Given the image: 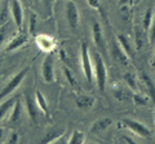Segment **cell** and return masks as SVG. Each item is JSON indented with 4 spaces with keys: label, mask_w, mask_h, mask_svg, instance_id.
<instances>
[{
    "label": "cell",
    "mask_w": 155,
    "mask_h": 144,
    "mask_svg": "<svg viewBox=\"0 0 155 144\" xmlns=\"http://www.w3.org/2000/svg\"><path fill=\"white\" fill-rule=\"evenodd\" d=\"M93 75L96 78L97 86H98V90L101 92H105L106 90V83H107V70H106V65L104 62V59L98 52H94L93 53Z\"/></svg>",
    "instance_id": "cell-1"
},
{
    "label": "cell",
    "mask_w": 155,
    "mask_h": 144,
    "mask_svg": "<svg viewBox=\"0 0 155 144\" xmlns=\"http://www.w3.org/2000/svg\"><path fill=\"white\" fill-rule=\"evenodd\" d=\"M80 55H81V69H83V73L85 79L88 81L89 83L93 82V64H92V59L89 55V48L87 46V43H81L80 46Z\"/></svg>",
    "instance_id": "cell-2"
},
{
    "label": "cell",
    "mask_w": 155,
    "mask_h": 144,
    "mask_svg": "<svg viewBox=\"0 0 155 144\" xmlns=\"http://www.w3.org/2000/svg\"><path fill=\"white\" fill-rule=\"evenodd\" d=\"M27 71H28V68H25V69H22L21 71H18L16 75L12 77L11 81H9V82L5 84V87H4L2 91H0V100L5 99L8 95H11L12 92H14V91H16V88H18V86L22 83L23 79H25Z\"/></svg>",
    "instance_id": "cell-3"
},
{
    "label": "cell",
    "mask_w": 155,
    "mask_h": 144,
    "mask_svg": "<svg viewBox=\"0 0 155 144\" xmlns=\"http://www.w3.org/2000/svg\"><path fill=\"white\" fill-rule=\"evenodd\" d=\"M122 123L124 125V127L129 129L132 132H134L136 135L141 136V138H150L151 136V131L145 126L143 123L136 121V119H132V118H123L122 119Z\"/></svg>",
    "instance_id": "cell-4"
},
{
    "label": "cell",
    "mask_w": 155,
    "mask_h": 144,
    "mask_svg": "<svg viewBox=\"0 0 155 144\" xmlns=\"http://www.w3.org/2000/svg\"><path fill=\"white\" fill-rule=\"evenodd\" d=\"M9 12L18 31H22L23 26V8L19 0H9Z\"/></svg>",
    "instance_id": "cell-5"
},
{
    "label": "cell",
    "mask_w": 155,
    "mask_h": 144,
    "mask_svg": "<svg viewBox=\"0 0 155 144\" xmlns=\"http://www.w3.org/2000/svg\"><path fill=\"white\" fill-rule=\"evenodd\" d=\"M66 17L69 26L72 31H76L79 25V9L74 0H67L66 2Z\"/></svg>",
    "instance_id": "cell-6"
},
{
    "label": "cell",
    "mask_w": 155,
    "mask_h": 144,
    "mask_svg": "<svg viewBox=\"0 0 155 144\" xmlns=\"http://www.w3.org/2000/svg\"><path fill=\"white\" fill-rule=\"evenodd\" d=\"M110 52H111V56H113V59L119 62V64L122 65H128L129 64V57L127 56V53L123 51L122 46L119 44L118 40L115 39H111L110 40Z\"/></svg>",
    "instance_id": "cell-7"
},
{
    "label": "cell",
    "mask_w": 155,
    "mask_h": 144,
    "mask_svg": "<svg viewBox=\"0 0 155 144\" xmlns=\"http://www.w3.org/2000/svg\"><path fill=\"white\" fill-rule=\"evenodd\" d=\"M25 105H26V112L27 116L30 117L32 122L38 121V104L35 100V95H34L30 90H27L25 92Z\"/></svg>",
    "instance_id": "cell-8"
},
{
    "label": "cell",
    "mask_w": 155,
    "mask_h": 144,
    "mask_svg": "<svg viewBox=\"0 0 155 144\" xmlns=\"http://www.w3.org/2000/svg\"><path fill=\"white\" fill-rule=\"evenodd\" d=\"M41 75L43 79L47 83H52L54 81V73H53V56L52 53H48L45 56L44 61L41 65Z\"/></svg>",
    "instance_id": "cell-9"
},
{
    "label": "cell",
    "mask_w": 155,
    "mask_h": 144,
    "mask_svg": "<svg viewBox=\"0 0 155 144\" xmlns=\"http://www.w3.org/2000/svg\"><path fill=\"white\" fill-rule=\"evenodd\" d=\"M35 40H36L38 47L40 48L43 52H48V53H51V52L54 50V47H56L54 39H53L52 36H49V35H45V34L36 35Z\"/></svg>",
    "instance_id": "cell-10"
},
{
    "label": "cell",
    "mask_w": 155,
    "mask_h": 144,
    "mask_svg": "<svg viewBox=\"0 0 155 144\" xmlns=\"http://www.w3.org/2000/svg\"><path fill=\"white\" fill-rule=\"evenodd\" d=\"M92 36H93V42L96 47H98L101 51H105V44H104V35H102V29L101 25L97 21L92 23Z\"/></svg>",
    "instance_id": "cell-11"
},
{
    "label": "cell",
    "mask_w": 155,
    "mask_h": 144,
    "mask_svg": "<svg viewBox=\"0 0 155 144\" xmlns=\"http://www.w3.org/2000/svg\"><path fill=\"white\" fill-rule=\"evenodd\" d=\"M27 39H28V36H27L26 33L19 31L18 35H16L14 38H12V39L8 42V44H7V47H5V51H7V52H11V51L17 50V48H19L21 46L25 44V43L27 42Z\"/></svg>",
    "instance_id": "cell-12"
},
{
    "label": "cell",
    "mask_w": 155,
    "mask_h": 144,
    "mask_svg": "<svg viewBox=\"0 0 155 144\" xmlns=\"http://www.w3.org/2000/svg\"><path fill=\"white\" fill-rule=\"evenodd\" d=\"M111 125H113V119L110 117H102L93 122V125H92V127H91V132L92 134H101V132H104L106 129H109Z\"/></svg>",
    "instance_id": "cell-13"
},
{
    "label": "cell",
    "mask_w": 155,
    "mask_h": 144,
    "mask_svg": "<svg viewBox=\"0 0 155 144\" xmlns=\"http://www.w3.org/2000/svg\"><path fill=\"white\" fill-rule=\"evenodd\" d=\"M62 135H65V127H58V129H52V130L47 131L44 138L41 139L39 144H51L52 142L57 140L58 138H61Z\"/></svg>",
    "instance_id": "cell-14"
},
{
    "label": "cell",
    "mask_w": 155,
    "mask_h": 144,
    "mask_svg": "<svg viewBox=\"0 0 155 144\" xmlns=\"http://www.w3.org/2000/svg\"><path fill=\"white\" fill-rule=\"evenodd\" d=\"M141 81L146 88V92H147V96L150 98L153 103H155V84L153 82V79L146 74V73H142L141 74Z\"/></svg>",
    "instance_id": "cell-15"
},
{
    "label": "cell",
    "mask_w": 155,
    "mask_h": 144,
    "mask_svg": "<svg viewBox=\"0 0 155 144\" xmlns=\"http://www.w3.org/2000/svg\"><path fill=\"white\" fill-rule=\"evenodd\" d=\"M113 95L116 100L122 103H128V101H132V96L133 94L130 92V90H125L123 87H116L115 90H113Z\"/></svg>",
    "instance_id": "cell-16"
},
{
    "label": "cell",
    "mask_w": 155,
    "mask_h": 144,
    "mask_svg": "<svg viewBox=\"0 0 155 144\" xmlns=\"http://www.w3.org/2000/svg\"><path fill=\"white\" fill-rule=\"evenodd\" d=\"M22 117V104L19 98H17L16 103L12 107V112L9 114V123H17Z\"/></svg>",
    "instance_id": "cell-17"
},
{
    "label": "cell",
    "mask_w": 155,
    "mask_h": 144,
    "mask_svg": "<svg viewBox=\"0 0 155 144\" xmlns=\"http://www.w3.org/2000/svg\"><path fill=\"white\" fill-rule=\"evenodd\" d=\"M75 103H76V107L79 109H88V108L93 107L94 98H92L89 95H79L75 99Z\"/></svg>",
    "instance_id": "cell-18"
},
{
    "label": "cell",
    "mask_w": 155,
    "mask_h": 144,
    "mask_svg": "<svg viewBox=\"0 0 155 144\" xmlns=\"http://www.w3.org/2000/svg\"><path fill=\"white\" fill-rule=\"evenodd\" d=\"M118 42H119V44L122 46L123 51L127 53V56L129 57V59H132V57L134 56V52H133V48H132V46H130V43L128 40V38L125 35H123V34H119L118 35Z\"/></svg>",
    "instance_id": "cell-19"
},
{
    "label": "cell",
    "mask_w": 155,
    "mask_h": 144,
    "mask_svg": "<svg viewBox=\"0 0 155 144\" xmlns=\"http://www.w3.org/2000/svg\"><path fill=\"white\" fill-rule=\"evenodd\" d=\"M18 96H13V98L8 99V100H4L3 103H0V121L4 118L8 114V112L12 109V107L14 105V103H16Z\"/></svg>",
    "instance_id": "cell-20"
},
{
    "label": "cell",
    "mask_w": 155,
    "mask_h": 144,
    "mask_svg": "<svg viewBox=\"0 0 155 144\" xmlns=\"http://www.w3.org/2000/svg\"><path fill=\"white\" fill-rule=\"evenodd\" d=\"M123 81L124 83L128 86L130 91H133V94L138 92V84H137V79H136V75L133 73H125L123 75Z\"/></svg>",
    "instance_id": "cell-21"
},
{
    "label": "cell",
    "mask_w": 155,
    "mask_h": 144,
    "mask_svg": "<svg viewBox=\"0 0 155 144\" xmlns=\"http://www.w3.org/2000/svg\"><path fill=\"white\" fill-rule=\"evenodd\" d=\"M35 100H36V104H38V108L41 110L43 113H45V114H48V112H49V109H48V103H47V100H45V98L43 96V94L40 92L39 90H36L35 92Z\"/></svg>",
    "instance_id": "cell-22"
},
{
    "label": "cell",
    "mask_w": 155,
    "mask_h": 144,
    "mask_svg": "<svg viewBox=\"0 0 155 144\" xmlns=\"http://www.w3.org/2000/svg\"><path fill=\"white\" fill-rule=\"evenodd\" d=\"M84 140H85V136H84V132L81 131H72L71 136L69 139V142H67V144H84Z\"/></svg>",
    "instance_id": "cell-23"
},
{
    "label": "cell",
    "mask_w": 155,
    "mask_h": 144,
    "mask_svg": "<svg viewBox=\"0 0 155 144\" xmlns=\"http://www.w3.org/2000/svg\"><path fill=\"white\" fill-rule=\"evenodd\" d=\"M145 35H146V33H145V30H141V29H136V33H134L136 50H141V48L143 47Z\"/></svg>",
    "instance_id": "cell-24"
},
{
    "label": "cell",
    "mask_w": 155,
    "mask_h": 144,
    "mask_svg": "<svg viewBox=\"0 0 155 144\" xmlns=\"http://www.w3.org/2000/svg\"><path fill=\"white\" fill-rule=\"evenodd\" d=\"M153 9L151 8H149L147 11H146V13H145V16H143V30H145V33H149V29H150V26H151V21H153Z\"/></svg>",
    "instance_id": "cell-25"
},
{
    "label": "cell",
    "mask_w": 155,
    "mask_h": 144,
    "mask_svg": "<svg viewBox=\"0 0 155 144\" xmlns=\"http://www.w3.org/2000/svg\"><path fill=\"white\" fill-rule=\"evenodd\" d=\"M149 100H150L149 96H145V95L138 94V92L133 94V96H132V101L136 105H146L149 103Z\"/></svg>",
    "instance_id": "cell-26"
},
{
    "label": "cell",
    "mask_w": 155,
    "mask_h": 144,
    "mask_svg": "<svg viewBox=\"0 0 155 144\" xmlns=\"http://www.w3.org/2000/svg\"><path fill=\"white\" fill-rule=\"evenodd\" d=\"M36 21H38V18H36V14L35 13H31L30 14V26H28V31H30V34L34 35V36H36Z\"/></svg>",
    "instance_id": "cell-27"
},
{
    "label": "cell",
    "mask_w": 155,
    "mask_h": 144,
    "mask_svg": "<svg viewBox=\"0 0 155 144\" xmlns=\"http://www.w3.org/2000/svg\"><path fill=\"white\" fill-rule=\"evenodd\" d=\"M149 40H150V44H154L155 43V13L153 16V21H151V26L149 29Z\"/></svg>",
    "instance_id": "cell-28"
},
{
    "label": "cell",
    "mask_w": 155,
    "mask_h": 144,
    "mask_svg": "<svg viewBox=\"0 0 155 144\" xmlns=\"http://www.w3.org/2000/svg\"><path fill=\"white\" fill-rule=\"evenodd\" d=\"M43 2H44V7H45L48 17H52L53 16V5H54L56 0H43Z\"/></svg>",
    "instance_id": "cell-29"
},
{
    "label": "cell",
    "mask_w": 155,
    "mask_h": 144,
    "mask_svg": "<svg viewBox=\"0 0 155 144\" xmlns=\"http://www.w3.org/2000/svg\"><path fill=\"white\" fill-rule=\"evenodd\" d=\"M64 74H65V77H66V79L69 81V83L72 86V87H74V86H75V79H74V75H72L71 70L67 69V68H64Z\"/></svg>",
    "instance_id": "cell-30"
},
{
    "label": "cell",
    "mask_w": 155,
    "mask_h": 144,
    "mask_svg": "<svg viewBox=\"0 0 155 144\" xmlns=\"http://www.w3.org/2000/svg\"><path fill=\"white\" fill-rule=\"evenodd\" d=\"M19 142V136H18V134L17 132H12L11 135H9L8 138V140L5 144H18Z\"/></svg>",
    "instance_id": "cell-31"
},
{
    "label": "cell",
    "mask_w": 155,
    "mask_h": 144,
    "mask_svg": "<svg viewBox=\"0 0 155 144\" xmlns=\"http://www.w3.org/2000/svg\"><path fill=\"white\" fill-rule=\"evenodd\" d=\"M87 4L88 7L92 9H101V4H100V0H87Z\"/></svg>",
    "instance_id": "cell-32"
},
{
    "label": "cell",
    "mask_w": 155,
    "mask_h": 144,
    "mask_svg": "<svg viewBox=\"0 0 155 144\" xmlns=\"http://www.w3.org/2000/svg\"><path fill=\"white\" fill-rule=\"evenodd\" d=\"M133 0H118V3H119V7H129L130 4H132Z\"/></svg>",
    "instance_id": "cell-33"
},
{
    "label": "cell",
    "mask_w": 155,
    "mask_h": 144,
    "mask_svg": "<svg viewBox=\"0 0 155 144\" xmlns=\"http://www.w3.org/2000/svg\"><path fill=\"white\" fill-rule=\"evenodd\" d=\"M51 144H67V143H66V139H65V136H64V135H62L61 138H58V139H57V140H54V142H52Z\"/></svg>",
    "instance_id": "cell-34"
},
{
    "label": "cell",
    "mask_w": 155,
    "mask_h": 144,
    "mask_svg": "<svg viewBox=\"0 0 155 144\" xmlns=\"http://www.w3.org/2000/svg\"><path fill=\"white\" fill-rule=\"evenodd\" d=\"M123 139H124V142L127 143V144H137V143H136V142L133 140L132 138H129V136H127V135L123 136Z\"/></svg>",
    "instance_id": "cell-35"
},
{
    "label": "cell",
    "mask_w": 155,
    "mask_h": 144,
    "mask_svg": "<svg viewBox=\"0 0 155 144\" xmlns=\"http://www.w3.org/2000/svg\"><path fill=\"white\" fill-rule=\"evenodd\" d=\"M151 66L155 68V50H154V56H153V61H151Z\"/></svg>",
    "instance_id": "cell-36"
},
{
    "label": "cell",
    "mask_w": 155,
    "mask_h": 144,
    "mask_svg": "<svg viewBox=\"0 0 155 144\" xmlns=\"http://www.w3.org/2000/svg\"><path fill=\"white\" fill-rule=\"evenodd\" d=\"M154 121H155V108H154Z\"/></svg>",
    "instance_id": "cell-37"
},
{
    "label": "cell",
    "mask_w": 155,
    "mask_h": 144,
    "mask_svg": "<svg viewBox=\"0 0 155 144\" xmlns=\"http://www.w3.org/2000/svg\"><path fill=\"white\" fill-rule=\"evenodd\" d=\"M88 144H96V143H88Z\"/></svg>",
    "instance_id": "cell-38"
}]
</instances>
